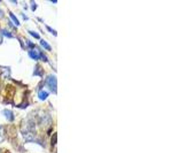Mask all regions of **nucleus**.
<instances>
[{
    "mask_svg": "<svg viewBox=\"0 0 172 153\" xmlns=\"http://www.w3.org/2000/svg\"><path fill=\"white\" fill-rule=\"evenodd\" d=\"M56 137H57V135L55 134V135H53V137H52V146H54L55 145V142H56Z\"/></svg>",
    "mask_w": 172,
    "mask_h": 153,
    "instance_id": "1a4fd4ad",
    "label": "nucleus"
},
{
    "mask_svg": "<svg viewBox=\"0 0 172 153\" xmlns=\"http://www.w3.org/2000/svg\"><path fill=\"white\" fill-rule=\"evenodd\" d=\"M27 44H28V46L30 47V48H33V47H34V46H33V44H32L31 42H27Z\"/></svg>",
    "mask_w": 172,
    "mask_h": 153,
    "instance_id": "ddd939ff",
    "label": "nucleus"
},
{
    "mask_svg": "<svg viewBox=\"0 0 172 153\" xmlns=\"http://www.w3.org/2000/svg\"><path fill=\"white\" fill-rule=\"evenodd\" d=\"M38 97H39V99H40V100H45V99L48 97V92L40 91L39 93H38Z\"/></svg>",
    "mask_w": 172,
    "mask_h": 153,
    "instance_id": "20e7f679",
    "label": "nucleus"
},
{
    "mask_svg": "<svg viewBox=\"0 0 172 153\" xmlns=\"http://www.w3.org/2000/svg\"><path fill=\"white\" fill-rule=\"evenodd\" d=\"M9 15H10V19H12V20H13V22H14V23H15V26H20V22H19V20H17V19H16V16H15V15H14V14H13V13H10V14H9Z\"/></svg>",
    "mask_w": 172,
    "mask_h": 153,
    "instance_id": "39448f33",
    "label": "nucleus"
},
{
    "mask_svg": "<svg viewBox=\"0 0 172 153\" xmlns=\"http://www.w3.org/2000/svg\"><path fill=\"white\" fill-rule=\"evenodd\" d=\"M39 58H40V59H41V60H43V61H48V59H47V58H46V55H45V54H44V53H41V52H39Z\"/></svg>",
    "mask_w": 172,
    "mask_h": 153,
    "instance_id": "0eeeda50",
    "label": "nucleus"
},
{
    "mask_svg": "<svg viewBox=\"0 0 172 153\" xmlns=\"http://www.w3.org/2000/svg\"><path fill=\"white\" fill-rule=\"evenodd\" d=\"M3 115L7 118V120H8V121H13V120H14V114L12 113V111L5 109V111H3Z\"/></svg>",
    "mask_w": 172,
    "mask_h": 153,
    "instance_id": "f03ea898",
    "label": "nucleus"
},
{
    "mask_svg": "<svg viewBox=\"0 0 172 153\" xmlns=\"http://www.w3.org/2000/svg\"><path fill=\"white\" fill-rule=\"evenodd\" d=\"M1 36H2V33H1V31H0V44L2 43V38H1Z\"/></svg>",
    "mask_w": 172,
    "mask_h": 153,
    "instance_id": "4468645a",
    "label": "nucleus"
},
{
    "mask_svg": "<svg viewBox=\"0 0 172 153\" xmlns=\"http://www.w3.org/2000/svg\"><path fill=\"white\" fill-rule=\"evenodd\" d=\"M47 85H48V88L51 89V91L53 92V93H56V87H57V82H56V78H55V76H50L48 78H47Z\"/></svg>",
    "mask_w": 172,
    "mask_h": 153,
    "instance_id": "f257e3e1",
    "label": "nucleus"
},
{
    "mask_svg": "<svg viewBox=\"0 0 172 153\" xmlns=\"http://www.w3.org/2000/svg\"><path fill=\"white\" fill-rule=\"evenodd\" d=\"M1 33H2V35H5V36H6V37H8V38H12V37H13V35H12V33H9L7 30H2L1 31Z\"/></svg>",
    "mask_w": 172,
    "mask_h": 153,
    "instance_id": "6e6552de",
    "label": "nucleus"
},
{
    "mask_svg": "<svg viewBox=\"0 0 172 153\" xmlns=\"http://www.w3.org/2000/svg\"><path fill=\"white\" fill-rule=\"evenodd\" d=\"M0 17H3V12L0 10Z\"/></svg>",
    "mask_w": 172,
    "mask_h": 153,
    "instance_id": "2eb2a0df",
    "label": "nucleus"
},
{
    "mask_svg": "<svg viewBox=\"0 0 172 153\" xmlns=\"http://www.w3.org/2000/svg\"><path fill=\"white\" fill-rule=\"evenodd\" d=\"M30 35H31V36H33L34 38H39V37H40V36H39L37 32H34V31H30Z\"/></svg>",
    "mask_w": 172,
    "mask_h": 153,
    "instance_id": "9d476101",
    "label": "nucleus"
},
{
    "mask_svg": "<svg viewBox=\"0 0 172 153\" xmlns=\"http://www.w3.org/2000/svg\"><path fill=\"white\" fill-rule=\"evenodd\" d=\"M40 44H41V46H44L46 50H48V51L51 50V46H50V44H48V43H46L45 40H40Z\"/></svg>",
    "mask_w": 172,
    "mask_h": 153,
    "instance_id": "423d86ee",
    "label": "nucleus"
},
{
    "mask_svg": "<svg viewBox=\"0 0 172 153\" xmlns=\"http://www.w3.org/2000/svg\"><path fill=\"white\" fill-rule=\"evenodd\" d=\"M31 5H32V10H36V8H37V6H36V3H34L33 1H31Z\"/></svg>",
    "mask_w": 172,
    "mask_h": 153,
    "instance_id": "f8f14e48",
    "label": "nucleus"
},
{
    "mask_svg": "<svg viewBox=\"0 0 172 153\" xmlns=\"http://www.w3.org/2000/svg\"><path fill=\"white\" fill-rule=\"evenodd\" d=\"M47 30L50 31V32H52V33H53V35H54V36H56V32H55V31L53 30V29H52V28H51V27H47Z\"/></svg>",
    "mask_w": 172,
    "mask_h": 153,
    "instance_id": "9b49d317",
    "label": "nucleus"
},
{
    "mask_svg": "<svg viewBox=\"0 0 172 153\" xmlns=\"http://www.w3.org/2000/svg\"><path fill=\"white\" fill-rule=\"evenodd\" d=\"M29 55H30L31 59H34V60H38V59H39V52H37V51L31 50V51L29 52Z\"/></svg>",
    "mask_w": 172,
    "mask_h": 153,
    "instance_id": "7ed1b4c3",
    "label": "nucleus"
}]
</instances>
